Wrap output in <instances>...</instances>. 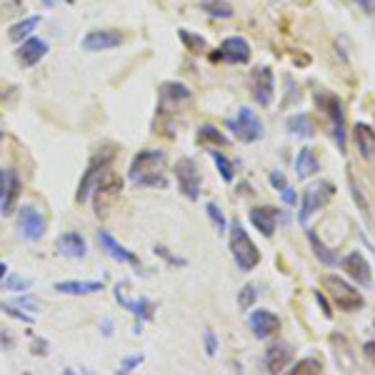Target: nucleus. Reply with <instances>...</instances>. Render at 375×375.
<instances>
[{
	"label": "nucleus",
	"mask_w": 375,
	"mask_h": 375,
	"mask_svg": "<svg viewBox=\"0 0 375 375\" xmlns=\"http://www.w3.org/2000/svg\"><path fill=\"white\" fill-rule=\"evenodd\" d=\"M13 345H15L13 330L8 328V325H0V350H10Z\"/></svg>",
	"instance_id": "44"
},
{
	"label": "nucleus",
	"mask_w": 375,
	"mask_h": 375,
	"mask_svg": "<svg viewBox=\"0 0 375 375\" xmlns=\"http://www.w3.org/2000/svg\"><path fill=\"white\" fill-rule=\"evenodd\" d=\"M320 283L323 288H325V293L330 296V300H333L343 313H356V310H360L363 305H365L360 293L350 283H345L340 276H325Z\"/></svg>",
	"instance_id": "5"
},
{
	"label": "nucleus",
	"mask_w": 375,
	"mask_h": 375,
	"mask_svg": "<svg viewBox=\"0 0 375 375\" xmlns=\"http://www.w3.org/2000/svg\"><path fill=\"white\" fill-rule=\"evenodd\" d=\"M253 98H256L258 106L268 108L273 103V95H276V75H273V68L263 66L253 70Z\"/></svg>",
	"instance_id": "13"
},
{
	"label": "nucleus",
	"mask_w": 375,
	"mask_h": 375,
	"mask_svg": "<svg viewBox=\"0 0 375 375\" xmlns=\"http://www.w3.org/2000/svg\"><path fill=\"white\" fill-rule=\"evenodd\" d=\"M20 195V178L15 173H8V188L0 198V215H10L15 211V203H18Z\"/></svg>",
	"instance_id": "28"
},
{
	"label": "nucleus",
	"mask_w": 375,
	"mask_h": 375,
	"mask_svg": "<svg viewBox=\"0 0 375 375\" xmlns=\"http://www.w3.org/2000/svg\"><path fill=\"white\" fill-rule=\"evenodd\" d=\"M290 360H293V348H290L288 343H280V340L268 345V350H265V356H263L268 373H283L290 365Z\"/></svg>",
	"instance_id": "20"
},
{
	"label": "nucleus",
	"mask_w": 375,
	"mask_h": 375,
	"mask_svg": "<svg viewBox=\"0 0 375 375\" xmlns=\"http://www.w3.org/2000/svg\"><path fill=\"white\" fill-rule=\"evenodd\" d=\"M38 23H40V15H30V18H23L20 23H15L13 28H10V40L13 43H20V40H26V38H30V33H33L35 28H38Z\"/></svg>",
	"instance_id": "30"
},
{
	"label": "nucleus",
	"mask_w": 375,
	"mask_h": 375,
	"mask_svg": "<svg viewBox=\"0 0 375 375\" xmlns=\"http://www.w3.org/2000/svg\"><path fill=\"white\" fill-rule=\"evenodd\" d=\"M250 58H253L250 43L240 35L225 38L215 50V55H213V60H223V63H231V66H245V63H250Z\"/></svg>",
	"instance_id": "10"
},
{
	"label": "nucleus",
	"mask_w": 375,
	"mask_h": 375,
	"mask_svg": "<svg viewBox=\"0 0 375 375\" xmlns=\"http://www.w3.org/2000/svg\"><path fill=\"white\" fill-rule=\"evenodd\" d=\"M280 198H283V203L285 205H296L298 203V193L290 188V185H285L283 191H280Z\"/></svg>",
	"instance_id": "47"
},
{
	"label": "nucleus",
	"mask_w": 375,
	"mask_h": 375,
	"mask_svg": "<svg viewBox=\"0 0 375 375\" xmlns=\"http://www.w3.org/2000/svg\"><path fill=\"white\" fill-rule=\"evenodd\" d=\"M320 171V163H318L316 153L313 148H300V153L296 155V175L300 180L310 178V175H316Z\"/></svg>",
	"instance_id": "26"
},
{
	"label": "nucleus",
	"mask_w": 375,
	"mask_h": 375,
	"mask_svg": "<svg viewBox=\"0 0 375 375\" xmlns=\"http://www.w3.org/2000/svg\"><path fill=\"white\" fill-rule=\"evenodd\" d=\"M250 223L256 225V231L263 233V238H273L276 235V225L278 218H280V211L273 208V205H258V208H250Z\"/></svg>",
	"instance_id": "19"
},
{
	"label": "nucleus",
	"mask_w": 375,
	"mask_h": 375,
	"mask_svg": "<svg viewBox=\"0 0 375 375\" xmlns=\"http://www.w3.org/2000/svg\"><path fill=\"white\" fill-rule=\"evenodd\" d=\"M55 293H66V296H93V293H103V280H63L53 285Z\"/></svg>",
	"instance_id": "24"
},
{
	"label": "nucleus",
	"mask_w": 375,
	"mask_h": 375,
	"mask_svg": "<svg viewBox=\"0 0 375 375\" xmlns=\"http://www.w3.org/2000/svg\"><path fill=\"white\" fill-rule=\"evenodd\" d=\"M0 310H3V313H8L10 318H15V320H20V323H28V325L33 323V316H30L28 310L20 308V305H15L13 300H10V303H6V300H0Z\"/></svg>",
	"instance_id": "38"
},
{
	"label": "nucleus",
	"mask_w": 375,
	"mask_h": 375,
	"mask_svg": "<svg viewBox=\"0 0 375 375\" xmlns=\"http://www.w3.org/2000/svg\"><path fill=\"white\" fill-rule=\"evenodd\" d=\"M6 276H8V265L3 263V260H0V283L6 280Z\"/></svg>",
	"instance_id": "53"
},
{
	"label": "nucleus",
	"mask_w": 375,
	"mask_h": 375,
	"mask_svg": "<svg viewBox=\"0 0 375 375\" xmlns=\"http://www.w3.org/2000/svg\"><path fill=\"white\" fill-rule=\"evenodd\" d=\"M46 218L38 208L33 205H23L18 211V231H20V238L28 240V243H38L40 238L46 235Z\"/></svg>",
	"instance_id": "9"
},
{
	"label": "nucleus",
	"mask_w": 375,
	"mask_h": 375,
	"mask_svg": "<svg viewBox=\"0 0 375 375\" xmlns=\"http://www.w3.org/2000/svg\"><path fill=\"white\" fill-rule=\"evenodd\" d=\"M268 180H270V185H273V188H276L278 193L283 191L285 185H290L288 178H285V173H280V171H270V173H268Z\"/></svg>",
	"instance_id": "45"
},
{
	"label": "nucleus",
	"mask_w": 375,
	"mask_h": 375,
	"mask_svg": "<svg viewBox=\"0 0 375 375\" xmlns=\"http://www.w3.org/2000/svg\"><path fill=\"white\" fill-rule=\"evenodd\" d=\"M248 325H250V330H253V336L260 338V340L280 333V318H278L273 310H265V308L253 310L248 318Z\"/></svg>",
	"instance_id": "16"
},
{
	"label": "nucleus",
	"mask_w": 375,
	"mask_h": 375,
	"mask_svg": "<svg viewBox=\"0 0 375 375\" xmlns=\"http://www.w3.org/2000/svg\"><path fill=\"white\" fill-rule=\"evenodd\" d=\"M155 256L163 258V260H168L171 265H178V268H183V265H188V260L185 258H175L168 248H163V245H155Z\"/></svg>",
	"instance_id": "42"
},
{
	"label": "nucleus",
	"mask_w": 375,
	"mask_h": 375,
	"mask_svg": "<svg viewBox=\"0 0 375 375\" xmlns=\"http://www.w3.org/2000/svg\"><path fill=\"white\" fill-rule=\"evenodd\" d=\"M3 288H8V290H28L30 285H33V280L30 278H20V276H10L8 280H3Z\"/></svg>",
	"instance_id": "39"
},
{
	"label": "nucleus",
	"mask_w": 375,
	"mask_h": 375,
	"mask_svg": "<svg viewBox=\"0 0 375 375\" xmlns=\"http://www.w3.org/2000/svg\"><path fill=\"white\" fill-rule=\"evenodd\" d=\"M55 248H58L60 256H66V258H86V253H88L86 238L75 231H68V233H63V235H58Z\"/></svg>",
	"instance_id": "21"
},
{
	"label": "nucleus",
	"mask_w": 375,
	"mask_h": 375,
	"mask_svg": "<svg viewBox=\"0 0 375 375\" xmlns=\"http://www.w3.org/2000/svg\"><path fill=\"white\" fill-rule=\"evenodd\" d=\"M333 195H336V185L330 183V180H318V183H313L310 188H305L303 203H300V213H298L300 225H308L310 215L318 213L320 208H325V205L333 200Z\"/></svg>",
	"instance_id": "6"
},
{
	"label": "nucleus",
	"mask_w": 375,
	"mask_h": 375,
	"mask_svg": "<svg viewBox=\"0 0 375 375\" xmlns=\"http://www.w3.org/2000/svg\"><path fill=\"white\" fill-rule=\"evenodd\" d=\"M113 158H115V153H93L90 163H88L83 178H80L78 193H75V200H78V203H86L88 198H90L93 188H95V183H98L100 175L110 168Z\"/></svg>",
	"instance_id": "7"
},
{
	"label": "nucleus",
	"mask_w": 375,
	"mask_h": 375,
	"mask_svg": "<svg viewBox=\"0 0 375 375\" xmlns=\"http://www.w3.org/2000/svg\"><path fill=\"white\" fill-rule=\"evenodd\" d=\"M316 300H318V305L323 308V316H325V318H333V308H330V303H328V298H325V293H320V290H318V293H316Z\"/></svg>",
	"instance_id": "46"
},
{
	"label": "nucleus",
	"mask_w": 375,
	"mask_h": 375,
	"mask_svg": "<svg viewBox=\"0 0 375 375\" xmlns=\"http://www.w3.org/2000/svg\"><path fill=\"white\" fill-rule=\"evenodd\" d=\"M13 303L20 305L23 310H28V313H35V310H38V300H35V296H30V293H26V296L15 298Z\"/></svg>",
	"instance_id": "43"
},
{
	"label": "nucleus",
	"mask_w": 375,
	"mask_h": 375,
	"mask_svg": "<svg viewBox=\"0 0 375 375\" xmlns=\"http://www.w3.org/2000/svg\"><path fill=\"white\" fill-rule=\"evenodd\" d=\"M175 178H178V188L188 200H198L200 198V173H198V163L193 158H180L175 163Z\"/></svg>",
	"instance_id": "11"
},
{
	"label": "nucleus",
	"mask_w": 375,
	"mask_h": 375,
	"mask_svg": "<svg viewBox=\"0 0 375 375\" xmlns=\"http://www.w3.org/2000/svg\"><path fill=\"white\" fill-rule=\"evenodd\" d=\"M0 138H3V135H0Z\"/></svg>",
	"instance_id": "55"
},
{
	"label": "nucleus",
	"mask_w": 375,
	"mask_h": 375,
	"mask_svg": "<svg viewBox=\"0 0 375 375\" xmlns=\"http://www.w3.org/2000/svg\"><path fill=\"white\" fill-rule=\"evenodd\" d=\"M33 356H48V343L33 338Z\"/></svg>",
	"instance_id": "48"
},
{
	"label": "nucleus",
	"mask_w": 375,
	"mask_h": 375,
	"mask_svg": "<svg viewBox=\"0 0 375 375\" xmlns=\"http://www.w3.org/2000/svg\"><path fill=\"white\" fill-rule=\"evenodd\" d=\"M325 370V363L320 360V358L310 356V358H303V360H298L293 368H290V373L293 375H313V373H323Z\"/></svg>",
	"instance_id": "33"
},
{
	"label": "nucleus",
	"mask_w": 375,
	"mask_h": 375,
	"mask_svg": "<svg viewBox=\"0 0 375 375\" xmlns=\"http://www.w3.org/2000/svg\"><path fill=\"white\" fill-rule=\"evenodd\" d=\"M316 103L330 120V131H333V140H336L338 151H348V133H345V113H343V103L338 95H333L330 90H318Z\"/></svg>",
	"instance_id": "3"
},
{
	"label": "nucleus",
	"mask_w": 375,
	"mask_h": 375,
	"mask_svg": "<svg viewBox=\"0 0 375 375\" xmlns=\"http://www.w3.org/2000/svg\"><path fill=\"white\" fill-rule=\"evenodd\" d=\"M125 290H128V283L115 285V300H118L128 313H133L135 320H153L158 305L153 303V300H148V298H128L125 296Z\"/></svg>",
	"instance_id": "14"
},
{
	"label": "nucleus",
	"mask_w": 375,
	"mask_h": 375,
	"mask_svg": "<svg viewBox=\"0 0 375 375\" xmlns=\"http://www.w3.org/2000/svg\"><path fill=\"white\" fill-rule=\"evenodd\" d=\"M205 213H208V218H211L213 228H215V231L220 233V235H223V233L228 231V220H225L223 211H220V205L208 203V205H205Z\"/></svg>",
	"instance_id": "36"
},
{
	"label": "nucleus",
	"mask_w": 375,
	"mask_h": 375,
	"mask_svg": "<svg viewBox=\"0 0 375 375\" xmlns=\"http://www.w3.org/2000/svg\"><path fill=\"white\" fill-rule=\"evenodd\" d=\"M178 38H180V43L188 48V53H203L205 46H208L203 35L193 33V30H185V28H180L178 30Z\"/></svg>",
	"instance_id": "34"
},
{
	"label": "nucleus",
	"mask_w": 375,
	"mask_h": 375,
	"mask_svg": "<svg viewBox=\"0 0 375 375\" xmlns=\"http://www.w3.org/2000/svg\"><path fill=\"white\" fill-rule=\"evenodd\" d=\"M228 245H231L233 260L243 273L256 270L260 263V250L256 248V243L250 240V235L245 233V228L240 225V220H233L228 225Z\"/></svg>",
	"instance_id": "2"
},
{
	"label": "nucleus",
	"mask_w": 375,
	"mask_h": 375,
	"mask_svg": "<svg viewBox=\"0 0 375 375\" xmlns=\"http://www.w3.org/2000/svg\"><path fill=\"white\" fill-rule=\"evenodd\" d=\"M120 193H123V180L108 168V171L98 178V183H95V188H93V193H90V195L95 198V200H93V205H95V215L106 218L108 213H110L113 205L120 200Z\"/></svg>",
	"instance_id": "4"
},
{
	"label": "nucleus",
	"mask_w": 375,
	"mask_h": 375,
	"mask_svg": "<svg viewBox=\"0 0 375 375\" xmlns=\"http://www.w3.org/2000/svg\"><path fill=\"white\" fill-rule=\"evenodd\" d=\"M353 138H356V145H358V151H360V155L375 168V131L368 123H356V128H353Z\"/></svg>",
	"instance_id": "23"
},
{
	"label": "nucleus",
	"mask_w": 375,
	"mask_h": 375,
	"mask_svg": "<svg viewBox=\"0 0 375 375\" xmlns=\"http://www.w3.org/2000/svg\"><path fill=\"white\" fill-rule=\"evenodd\" d=\"M228 128L235 133L240 143H258V140L263 138V123L253 113V108L248 106H243L238 110L235 120H228Z\"/></svg>",
	"instance_id": "8"
},
{
	"label": "nucleus",
	"mask_w": 375,
	"mask_h": 375,
	"mask_svg": "<svg viewBox=\"0 0 375 375\" xmlns=\"http://www.w3.org/2000/svg\"><path fill=\"white\" fill-rule=\"evenodd\" d=\"M348 185H350V193H353V200H356V205L360 208L363 218H365V220H370V205H368V200H365V195H363V191L358 188L356 175H353L350 171H348Z\"/></svg>",
	"instance_id": "35"
},
{
	"label": "nucleus",
	"mask_w": 375,
	"mask_h": 375,
	"mask_svg": "<svg viewBox=\"0 0 375 375\" xmlns=\"http://www.w3.org/2000/svg\"><path fill=\"white\" fill-rule=\"evenodd\" d=\"M358 3H360V8L365 13H373L375 10V0H358Z\"/></svg>",
	"instance_id": "50"
},
{
	"label": "nucleus",
	"mask_w": 375,
	"mask_h": 375,
	"mask_svg": "<svg viewBox=\"0 0 375 375\" xmlns=\"http://www.w3.org/2000/svg\"><path fill=\"white\" fill-rule=\"evenodd\" d=\"M340 268L348 273L350 280H356L360 288H370V283H373V270H370V263L368 258L363 256V253H358V250H353V253H348V256L340 260Z\"/></svg>",
	"instance_id": "15"
},
{
	"label": "nucleus",
	"mask_w": 375,
	"mask_h": 375,
	"mask_svg": "<svg viewBox=\"0 0 375 375\" xmlns=\"http://www.w3.org/2000/svg\"><path fill=\"white\" fill-rule=\"evenodd\" d=\"M203 343H205V356L213 358L218 353V336H215V330L211 328H205L203 333Z\"/></svg>",
	"instance_id": "41"
},
{
	"label": "nucleus",
	"mask_w": 375,
	"mask_h": 375,
	"mask_svg": "<svg viewBox=\"0 0 375 375\" xmlns=\"http://www.w3.org/2000/svg\"><path fill=\"white\" fill-rule=\"evenodd\" d=\"M98 245L103 250H106L108 256L115 260V263H123V265H135V268H140V258L133 253V250H128L125 245H120L115 238L110 235L108 231H98Z\"/></svg>",
	"instance_id": "17"
},
{
	"label": "nucleus",
	"mask_w": 375,
	"mask_h": 375,
	"mask_svg": "<svg viewBox=\"0 0 375 375\" xmlns=\"http://www.w3.org/2000/svg\"><path fill=\"white\" fill-rule=\"evenodd\" d=\"M46 53H48V40L30 35V38H26L23 43H20L15 58H18V63L23 68H33V66H38L40 60L46 58Z\"/></svg>",
	"instance_id": "18"
},
{
	"label": "nucleus",
	"mask_w": 375,
	"mask_h": 375,
	"mask_svg": "<svg viewBox=\"0 0 375 375\" xmlns=\"http://www.w3.org/2000/svg\"><path fill=\"white\" fill-rule=\"evenodd\" d=\"M193 93L183 86V83H175V80H168L160 86V103L165 108H180L185 103H191Z\"/></svg>",
	"instance_id": "22"
},
{
	"label": "nucleus",
	"mask_w": 375,
	"mask_h": 375,
	"mask_svg": "<svg viewBox=\"0 0 375 375\" xmlns=\"http://www.w3.org/2000/svg\"><path fill=\"white\" fill-rule=\"evenodd\" d=\"M58 0H43V6H55Z\"/></svg>",
	"instance_id": "54"
},
{
	"label": "nucleus",
	"mask_w": 375,
	"mask_h": 375,
	"mask_svg": "<svg viewBox=\"0 0 375 375\" xmlns=\"http://www.w3.org/2000/svg\"><path fill=\"white\" fill-rule=\"evenodd\" d=\"M285 131L296 138H313L316 135V123L310 118L308 113H296L285 120Z\"/></svg>",
	"instance_id": "25"
},
{
	"label": "nucleus",
	"mask_w": 375,
	"mask_h": 375,
	"mask_svg": "<svg viewBox=\"0 0 375 375\" xmlns=\"http://www.w3.org/2000/svg\"><path fill=\"white\" fill-rule=\"evenodd\" d=\"M165 163H168V155L163 151H140L133 158L128 178H131V183L143 185V188H165L168 185L163 175Z\"/></svg>",
	"instance_id": "1"
},
{
	"label": "nucleus",
	"mask_w": 375,
	"mask_h": 375,
	"mask_svg": "<svg viewBox=\"0 0 375 375\" xmlns=\"http://www.w3.org/2000/svg\"><path fill=\"white\" fill-rule=\"evenodd\" d=\"M256 300H258V285L245 283L243 288H240V293H238V305H240V310H250Z\"/></svg>",
	"instance_id": "37"
},
{
	"label": "nucleus",
	"mask_w": 375,
	"mask_h": 375,
	"mask_svg": "<svg viewBox=\"0 0 375 375\" xmlns=\"http://www.w3.org/2000/svg\"><path fill=\"white\" fill-rule=\"evenodd\" d=\"M211 158H213V163H215L218 173H220V178H223L225 183H233V180H235V165L225 158V153L211 151Z\"/></svg>",
	"instance_id": "32"
},
{
	"label": "nucleus",
	"mask_w": 375,
	"mask_h": 375,
	"mask_svg": "<svg viewBox=\"0 0 375 375\" xmlns=\"http://www.w3.org/2000/svg\"><path fill=\"white\" fill-rule=\"evenodd\" d=\"M103 336H108V338L113 336V323L108 320V318H106V320H103Z\"/></svg>",
	"instance_id": "52"
},
{
	"label": "nucleus",
	"mask_w": 375,
	"mask_h": 375,
	"mask_svg": "<svg viewBox=\"0 0 375 375\" xmlns=\"http://www.w3.org/2000/svg\"><path fill=\"white\" fill-rule=\"evenodd\" d=\"M6 188H8V173H6V171H0V198H3Z\"/></svg>",
	"instance_id": "51"
},
{
	"label": "nucleus",
	"mask_w": 375,
	"mask_h": 375,
	"mask_svg": "<svg viewBox=\"0 0 375 375\" xmlns=\"http://www.w3.org/2000/svg\"><path fill=\"white\" fill-rule=\"evenodd\" d=\"M363 353H365V358H368V360L375 365V340L363 343Z\"/></svg>",
	"instance_id": "49"
},
{
	"label": "nucleus",
	"mask_w": 375,
	"mask_h": 375,
	"mask_svg": "<svg viewBox=\"0 0 375 375\" xmlns=\"http://www.w3.org/2000/svg\"><path fill=\"white\" fill-rule=\"evenodd\" d=\"M198 143H213V145H220V148H225L231 140H228V135H225V133L218 131L215 125H200V128H198Z\"/></svg>",
	"instance_id": "31"
},
{
	"label": "nucleus",
	"mask_w": 375,
	"mask_h": 375,
	"mask_svg": "<svg viewBox=\"0 0 375 375\" xmlns=\"http://www.w3.org/2000/svg\"><path fill=\"white\" fill-rule=\"evenodd\" d=\"M145 356L143 353H133V356H125L123 360H120V373H131V370H135L138 365H143Z\"/></svg>",
	"instance_id": "40"
},
{
	"label": "nucleus",
	"mask_w": 375,
	"mask_h": 375,
	"mask_svg": "<svg viewBox=\"0 0 375 375\" xmlns=\"http://www.w3.org/2000/svg\"><path fill=\"white\" fill-rule=\"evenodd\" d=\"M200 8H203V13H208L211 18L231 20L233 15H235V8H233L228 0H200Z\"/></svg>",
	"instance_id": "29"
},
{
	"label": "nucleus",
	"mask_w": 375,
	"mask_h": 375,
	"mask_svg": "<svg viewBox=\"0 0 375 375\" xmlns=\"http://www.w3.org/2000/svg\"><path fill=\"white\" fill-rule=\"evenodd\" d=\"M305 233H308V243H310V248H313V253H316V258L320 260L323 265H338L340 263V258L333 253V250L328 248V245L323 243L320 238H318V231H313V228H305Z\"/></svg>",
	"instance_id": "27"
},
{
	"label": "nucleus",
	"mask_w": 375,
	"mask_h": 375,
	"mask_svg": "<svg viewBox=\"0 0 375 375\" xmlns=\"http://www.w3.org/2000/svg\"><path fill=\"white\" fill-rule=\"evenodd\" d=\"M123 33L115 30V28H103V30H90L86 33L80 48L86 50V53H103V50H113V48H120L123 46Z\"/></svg>",
	"instance_id": "12"
}]
</instances>
